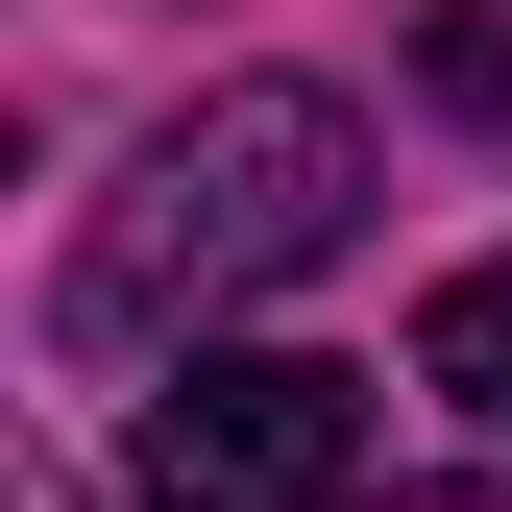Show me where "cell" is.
Listing matches in <instances>:
<instances>
[{"label":"cell","mask_w":512,"mask_h":512,"mask_svg":"<svg viewBox=\"0 0 512 512\" xmlns=\"http://www.w3.org/2000/svg\"><path fill=\"white\" fill-rule=\"evenodd\" d=\"M342 244H366V122L317 98V74H220V98H171L147 171L98 196L74 366H147V342H196V317H244V293L342 269Z\"/></svg>","instance_id":"obj_1"},{"label":"cell","mask_w":512,"mask_h":512,"mask_svg":"<svg viewBox=\"0 0 512 512\" xmlns=\"http://www.w3.org/2000/svg\"><path fill=\"white\" fill-rule=\"evenodd\" d=\"M366 488V366L317 342H196L147 391V512H342Z\"/></svg>","instance_id":"obj_2"},{"label":"cell","mask_w":512,"mask_h":512,"mask_svg":"<svg viewBox=\"0 0 512 512\" xmlns=\"http://www.w3.org/2000/svg\"><path fill=\"white\" fill-rule=\"evenodd\" d=\"M415 391H464V415L512 439V244H488V269H439V293H415Z\"/></svg>","instance_id":"obj_3"},{"label":"cell","mask_w":512,"mask_h":512,"mask_svg":"<svg viewBox=\"0 0 512 512\" xmlns=\"http://www.w3.org/2000/svg\"><path fill=\"white\" fill-rule=\"evenodd\" d=\"M342 512H366V488H342ZM391 512H488V488H391Z\"/></svg>","instance_id":"obj_4"}]
</instances>
